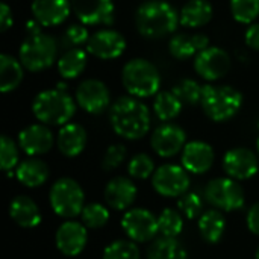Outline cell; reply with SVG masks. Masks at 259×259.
Wrapping results in <instances>:
<instances>
[{
    "mask_svg": "<svg viewBox=\"0 0 259 259\" xmlns=\"http://www.w3.org/2000/svg\"><path fill=\"white\" fill-rule=\"evenodd\" d=\"M121 82L129 96L137 99L153 97L159 93L161 74L155 64L144 58H135L124 64Z\"/></svg>",
    "mask_w": 259,
    "mask_h": 259,
    "instance_id": "5",
    "label": "cell"
},
{
    "mask_svg": "<svg viewBox=\"0 0 259 259\" xmlns=\"http://www.w3.org/2000/svg\"><path fill=\"white\" fill-rule=\"evenodd\" d=\"M179 23V12L165 0H147L135 12L137 30L149 39L173 33Z\"/></svg>",
    "mask_w": 259,
    "mask_h": 259,
    "instance_id": "2",
    "label": "cell"
},
{
    "mask_svg": "<svg viewBox=\"0 0 259 259\" xmlns=\"http://www.w3.org/2000/svg\"><path fill=\"white\" fill-rule=\"evenodd\" d=\"M226 229V220L219 209H209L200 215L199 232L206 243L215 244L222 240Z\"/></svg>",
    "mask_w": 259,
    "mask_h": 259,
    "instance_id": "29",
    "label": "cell"
},
{
    "mask_svg": "<svg viewBox=\"0 0 259 259\" xmlns=\"http://www.w3.org/2000/svg\"><path fill=\"white\" fill-rule=\"evenodd\" d=\"M71 11L87 26L112 24L115 6L112 0H71Z\"/></svg>",
    "mask_w": 259,
    "mask_h": 259,
    "instance_id": "15",
    "label": "cell"
},
{
    "mask_svg": "<svg viewBox=\"0 0 259 259\" xmlns=\"http://www.w3.org/2000/svg\"><path fill=\"white\" fill-rule=\"evenodd\" d=\"M11 219L24 229L36 228L41 223V212L36 203L27 196H17L9 205Z\"/></svg>",
    "mask_w": 259,
    "mask_h": 259,
    "instance_id": "24",
    "label": "cell"
},
{
    "mask_svg": "<svg viewBox=\"0 0 259 259\" xmlns=\"http://www.w3.org/2000/svg\"><path fill=\"white\" fill-rule=\"evenodd\" d=\"M182 167L193 175L206 173L215 159L214 149L205 141H190L182 150Z\"/></svg>",
    "mask_w": 259,
    "mask_h": 259,
    "instance_id": "19",
    "label": "cell"
},
{
    "mask_svg": "<svg viewBox=\"0 0 259 259\" xmlns=\"http://www.w3.org/2000/svg\"><path fill=\"white\" fill-rule=\"evenodd\" d=\"M225 173L235 181H246L253 178L259 170L258 156L246 147H235L223 156Z\"/></svg>",
    "mask_w": 259,
    "mask_h": 259,
    "instance_id": "16",
    "label": "cell"
},
{
    "mask_svg": "<svg viewBox=\"0 0 259 259\" xmlns=\"http://www.w3.org/2000/svg\"><path fill=\"white\" fill-rule=\"evenodd\" d=\"M231 67L232 64L229 53L220 47L209 46L194 58L196 73L208 82H215L225 77Z\"/></svg>",
    "mask_w": 259,
    "mask_h": 259,
    "instance_id": "11",
    "label": "cell"
},
{
    "mask_svg": "<svg viewBox=\"0 0 259 259\" xmlns=\"http://www.w3.org/2000/svg\"><path fill=\"white\" fill-rule=\"evenodd\" d=\"M121 228L129 240L135 243H146L156 237L159 232L158 219L144 208H134L124 212Z\"/></svg>",
    "mask_w": 259,
    "mask_h": 259,
    "instance_id": "10",
    "label": "cell"
},
{
    "mask_svg": "<svg viewBox=\"0 0 259 259\" xmlns=\"http://www.w3.org/2000/svg\"><path fill=\"white\" fill-rule=\"evenodd\" d=\"M74 99H76V103L85 112L97 115L108 109L111 103V93L102 80L85 79L77 85Z\"/></svg>",
    "mask_w": 259,
    "mask_h": 259,
    "instance_id": "12",
    "label": "cell"
},
{
    "mask_svg": "<svg viewBox=\"0 0 259 259\" xmlns=\"http://www.w3.org/2000/svg\"><path fill=\"white\" fill-rule=\"evenodd\" d=\"M185 144V131L181 126L170 121L158 126L150 137V146L155 150V153L161 158H171L178 155L181 150H184Z\"/></svg>",
    "mask_w": 259,
    "mask_h": 259,
    "instance_id": "14",
    "label": "cell"
},
{
    "mask_svg": "<svg viewBox=\"0 0 259 259\" xmlns=\"http://www.w3.org/2000/svg\"><path fill=\"white\" fill-rule=\"evenodd\" d=\"M202 88L203 85H200L197 80L185 77L176 82L171 91L179 97L184 105H197L202 99Z\"/></svg>",
    "mask_w": 259,
    "mask_h": 259,
    "instance_id": "32",
    "label": "cell"
},
{
    "mask_svg": "<svg viewBox=\"0 0 259 259\" xmlns=\"http://www.w3.org/2000/svg\"><path fill=\"white\" fill-rule=\"evenodd\" d=\"M255 259H259V247L258 250H256V253H255Z\"/></svg>",
    "mask_w": 259,
    "mask_h": 259,
    "instance_id": "46",
    "label": "cell"
},
{
    "mask_svg": "<svg viewBox=\"0 0 259 259\" xmlns=\"http://www.w3.org/2000/svg\"><path fill=\"white\" fill-rule=\"evenodd\" d=\"M14 23V18H12V11L9 8L8 3H2L0 5V30L2 32H6Z\"/></svg>",
    "mask_w": 259,
    "mask_h": 259,
    "instance_id": "43",
    "label": "cell"
},
{
    "mask_svg": "<svg viewBox=\"0 0 259 259\" xmlns=\"http://www.w3.org/2000/svg\"><path fill=\"white\" fill-rule=\"evenodd\" d=\"M56 146L67 158L79 156L87 146V131L77 123H67L58 132Z\"/></svg>",
    "mask_w": 259,
    "mask_h": 259,
    "instance_id": "23",
    "label": "cell"
},
{
    "mask_svg": "<svg viewBox=\"0 0 259 259\" xmlns=\"http://www.w3.org/2000/svg\"><path fill=\"white\" fill-rule=\"evenodd\" d=\"M32 112L38 121L47 126H64L76 114V102L59 88L38 93L32 102Z\"/></svg>",
    "mask_w": 259,
    "mask_h": 259,
    "instance_id": "3",
    "label": "cell"
},
{
    "mask_svg": "<svg viewBox=\"0 0 259 259\" xmlns=\"http://www.w3.org/2000/svg\"><path fill=\"white\" fill-rule=\"evenodd\" d=\"M33 18L46 27L62 24L71 12V0H32Z\"/></svg>",
    "mask_w": 259,
    "mask_h": 259,
    "instance_id": "20",
    "label": "cell"
},
{
    "mask_svg": "<svg viewBox=\"0 0 259 259\" xmlns=\"http://www.w3.org/2000/svg\"><path fill=\"white\" fill-rule=\"evenodd\" d=\"M87 240H88L87 226L77 222L62 223L55 235L56 247L65 256H77L85 249Z\"/></svg>",
    "mask_w": 259,
    "mask_h": 259,
    "instance_id": "17",
    "label": "cell"
},
{
    "mask_svg": "<svg viewBox=\"0 0 259 259\" xmlns=\"http://www.w3.org/2000/svg\"><path fill=\"white\" fill-rule=\"evenodd\" d=\"M58 56V42L52 35H29L20 46L18 59L27 71L38 73L49 68Z\"/></svg>",
    "mask_w": 259,
    "mask_h": 259,
    "instance_id": "6",
    "label": "cell"
},
{
    "mask_svg": "<svg viewBox=\"0 0 259 259\" xmlns=\"http://www.w3.org/2000/svg\"><path fill=\"white\" fill-rule=\"evenodd\" d=\"M126 158V147L123 144H112L106 149L103 159H102V168L105 171H112L118 168Z\"/></svg>",
    "mask_w": 259,
    "mask_h": 259,
    "instance_id": "41",
    "label": "cell"
},
{
    "mask_svg": "<svg viewBox=\"0 0 259 259\" xmlns=\"http://www.w3.org/2000/svg\"><path fill=\"white\" fill-rule=\"evenodd\" d=\"M17 179L27 188L41 187L49 178V167L38 158H29L17 165Z\"/></svg>",
    "mask_w": 259,
    "mask_h": 259,
    "instance_id": "26",
    "label": "cell"
},
{
    "mask_svg": "<svg viewBox=\"0 0 259 259\" xmlns=\"http://www.w3.org/2000/svg\"><path fill=\"white\" fill-rule=\"evenodd\" d=\"M152 185L164 197H181L190 188V176L182 165L164 164L155 170Z\"/></svg>",
    "mask_w": 259,
    "mask_h": 259,
    "instance_id": "9",
    "label": "cell"
},
{
    "mask_svg": "<svg viewBox=\"0 0 259 259\" xmlns=\"http://www.w3.org/2000/svg\"><path fill=\"white\" fill-rule=\"evenodd\" d=\"M90 39V33L85 27V24L82 23H76V24H70L62 36V46L67 49H74V47H80L82 44H87Z\"/></svg>",
    "mask_w": 259,
    "mask_h": 259,
    "instance_id": "40",
    "label": "cell"
},
{
    "mask_svg": "<svg viewBox=\"0 0 259 259\" xmlns=\"http://www.w3.org/2000/svg\"><path fill=\"white\" fill-rule=\"evenodd\" d=\"M26 33H27V36L29 35H38V33H41V24L35 18L29 20L26 23Z\"/></svg>",
    "mask_w": 259,
    "mask_h": 259,
    "instance_id": "45",
    "label": "cell"
},
{
    "mask_svg": "<svg viewBox=\"0 0 259 259\" xmlns=\"http://www.w3.org/2000/svg\"><path fill=\"white\" fill-rule=\"evenodd\" d=\"M55 138L47 124H30L18 134V146L29 156L47 153L53 147Z\"/></svg>",
    "mask_w": 259,
    "mask_h": 259,
    "instance_id": "18",
    "label": "cell"
},
{
    "mask_svg": "<svg viewBox=\"0 0 259 259\" xmlns=\"http://www.w3.org/2000/svg\"><path fill=\"white\" fill-rule=\"evenodd\" d=\"M24 67L20 62V59H15L14 56L8 53L0 55V91L2 93H11L23 80L24 76Z\"/></svg>",
    "mask_w": 259,
    "mask_h": 259,
    "instance_id": "27",
    "label": "cell"
},
{
    "mask_svg": "<svg viewBox=\"0 0 259 259\" xmlns=\"http://www.w3.org/2000/svg\"><path fill=\"white\" fill-rule=\"evenodd\" d=\"M178 208L182 215L193 220L203 214V200L197 193H185L178 200Z\"/></svg>",
    "mask_w": 259,
    "mask_h": 259,
    "instance_id": "39",
    "label": "cell"
},
{
    "mask_svg": "<svg viewBox=\"0 0 259 259\" xmlns=\"http://www.w3.org/2000/svg\"><path fill=\"white\" fill-rule=\"evenodd\" d=\"M247 228L252 234L259 237V202L255 203L247 212Z\"/></svg>",
    "mask_w": 259,
    "mask_h": 259,
    "instance_id": "44",
    "label": "cell"
},
{
    "mask_svg": "<svg viewBox=\"0 0 259 259\" xmlns=\"http://www.w3.org/2000/svg\"><path fill=\"white\" fill-rule=\"evenodd\" d=\"M137 199V187L129 178H114L105 187V200L115 211L127 209Z\"/></svg>",
    "mask_w": 259,
    "mask_h": 259,
    "instance_id": "21",
    "label": "cell"
},
{
    "mask_svg": "<svg viewBox=\"0 0 259 259\" xmlns=\"http://www.w3.org/2000/svg\"><path fill=\"white\" fill-rule=\"evenodd\" d=\"M214 9L209 0H188L179 11V21L185 27L196 29L208 24Z\"/></svg>",
    "mask_w": 259,
    "mask_h": 259,
    "instance_id": "25",
    "label": "cell"
},
{
    "mask_svg": "<svg viewBox=\"0 0 259 259\" xmlns=\"http://www.w3.org/2000/svg\"><path fill=\"white\" fill-rule=\"evenodd\" d=\"M205 199L219 211H238L244 206V191L238 181L232 178H217L208 182Z\"/></svg>",
    "mask_w": 259,
    "mask_h": 259,
    "instance_id": "8",
    "label": "cell"
},
{
    "mask_svg": "<svg viewBox=\"0 0 259 259\" xmlns=\"http://www.w3.org/2000/svg\"><path fill=\"white\" fill-rule=\"evenodd\" d=\"M0 165L6 173L18 165V147L8 135H2L0 138Z\"/></svg>",
    "mask_w": 259,
    "mask_h": 259,
    "instance_id": "38",
    "label": "cell"
},
{
    "mask_svg": "<svg viewBox=\"0 0 259 259\" xmlns=\"http://www.w3.org/2000/svg\"><path fill=\"white\" fill-rule=\"evenodd\" d=\"M206 47H209V39L203 33H176L168 42L170 55L179 61H185L193 56L196 58Z\"/></svg>",
    "mask_w": 259,
    "mask_h": 259,
    "instance_id": "22",
    "label": "cell"
},
{
    "mask_svg": "<svg viewBox=\"0 0 259 259\" xmlns=\"http://www.w3.org/2000/svg\"><path fill=\"white\" fill-rule=\"evenodd\" d=\"M158 226H159V232L164 237L176 238L184 229V220H182L181 211L165 208L158 217Z\"/></svg>",
    "mask_w": 259,
    "mask_h": 259,
    "instance_id": "34",
    "label": "cell"
},
{
    "mask_svg": "<svg viewBox=\"0 0 259 259\" xmlns=\"http://www.w3.org/2000/svg\"><path fill=\"white\" fill-rule=\"evenodd\" d=\"M50 206L53 212L64 219H73L83 211L85 194L82 187L71 178L58 179L50 188Z\"/></svg>",
    "mask_w": 259,
    "mask_h": 259,
    "instance_id": "7",
    "label": "cell"
},
{
    "mask_svg": "<svg viewBox=\"0 0 259 259\" xmlns=\"http://www.w3.org/2000/svg\"><path fill=\"white\" fill-rule=\"evenodd\" d=\"M182 106L184 103L173 91H161L153 100V112L164 123L175 120L182 112Z\"/></svg>",
    "mask_w": 259,
    "mask_h": 259,
    "instance_id": "31",
    "label": "cell"
},
{
    "mask_svg": "<svg viewBox=\"0 0 259 259\" xmlns=\"http://www.w3.org/2000/svg\"><path fill=\"white\" fill-rule=\"evenodd\" d=\"M82 222L87 228L99 229L103 228L109 220V211L106 206L100 203H90L82 211Z\"/></svg>",
    "mask_w": 259,
    "mask_h": 259,
    "instance_id": "36",
    "label": "cell"
},
{
    "mask_svg": "<svg viewBox=\"0 0 259 259\" xmlns=\"http://www.w3.org/2000/svg\"><path fill=\"white\" fill-rule=\"evenodd\" d=\"M87 61H88V55L80 47L67 49L56 61L58 71L64 79H76L87 68Z\"/></svg>",
    "mask_w": 259,
    "mask_h": 259,
    "instance_id": "28",
    "label": "cell"
},
{
    "mask_svg": "<svg viewBox=\"0 0 259 259\" xmlns=\"http://www.w3.org/2000/svg\"><path fill=\"white\" fill-rule=\"evenodd\" d=\"M109 123L114 132L124 140H140L150 129L149 108L134 96L118 97L109 108Z\"/></svg>",
    "mask_w": 259,
    "mask_h": 259,
    "instance_id": "1",
    "label": "cell"
},
{
    "mask_svg": "<svg viewBox=\"0 0 259 259\" xmlns=\"http://www.w3.org/2000/svg\"><path fill=\"white\" fill-rule=\"evenodd\" d=\"M126 50V38L114 29H100L90 35L87 52L99 59L111 61L121 56Z\"/></svg>",
    "mask_w": 259,
    "mask_h": 259,
    "instance_id": "13",
    "label": "cell"
},
{
    "mask_svg": "<svg viewBox=\"0 0 259 259\" xmlns=\"http://www.w3.org/2000/svg\"><path fill=\"white\" fill-rule=\"evenodd\" d=\"M127 171H129V176L134 179H147L149 176H153L155 173V162L149 155L138 153L129 161Z\"/></svg>",
    "mask_w": 259,
    "mask_h": 259,
    "instance_id": "37",
    "label": "cell"
},
{
    "mask_svg": "<svg viewBox=\"0 0 259 259\" xmlns=\"http://www.w3.org/2000/svg\"><path fill=\"white\" fill-rule=\"evenodd\" d=\"M256 150H258V155H259V137H258V141H256Z\"/></svg>",
    "mask_w": 259,
    "mask_h": 259,
    "instance_id": "47",
    "label": "cell"
},
{
    "mask_svg": "<svg viewBox=\"0 0 259 259\" xmlns=\"http://www.w3.org/2000/svg\"><path fill=\"white\" fill-rule=\"evenodd\" d=\"M147 259H188V253L176 238L162 235L147 249Z\"/></svg>",
    "mask_w": 259,
    "mask_h": 259,
    "instance_id": "30",
    "label": "cell"
},
{
    "mask_svg": "<svg viewBox=\"0 0 259 259\" xmlns=\"http://www.w3.org/2000/svg\"><path fill=\"white\" fill-rule=\"evenodd\" d=\"M200 106L209 120L223 123L238 114L243 106V94L229 85L206 83L202 88Z\"/></svg>",
    "mask_w": 259,
    "mask_h": 259,
    "instance_id": "4",
    "label": "cell"
},
{
    "mask_svg": "<svg viewBox=\"0 0 259 259\" xmlns=\"http://www.w3.org/2000/svg\"><path fill=\"white\" fill-rule=\"evenodd\" d=\"M244 41L250 49L259 52V23H252L247 27L246 35H244Z\"/></svg>",
    "mask_w": 259,
    "mask_h": 259,
    "instance_id": "42",
    "label": "cell"
},
{
    "mask_svg": "<svg viewBox=\"0 0 259 259\" xmlns=\"http://www.w3.org/2000/svg\"><path fill=\"white\" fill-rule=\"evenodd\" d=\"M231 12L235 21L252 24L259 17V0H231Z\"/></svg>",
    "mask_w": 259,
    "mask_h": 259,
    "instance_id": "33",
    "label": "cell"
},
{
    "mask_svg": "<svg viewBox=\"0 0 259 259\" xmlns=\"http://www.w3.org/2000/svg\"><path fill=\"white\" fill-rule=\"evenodd\" d=\"M140 249L135 241L117 240L106 246L103 252V259H140Z\"/></svg>",
    "mask_w": 259,
    "mask_h": 259,
    "instance_id": "35",
    "label": "cell"
}]
</instances>
